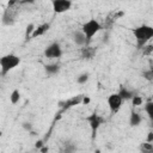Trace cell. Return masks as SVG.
I'll use <instances>...</instances> for the list:
<instances>
[{
	"instance_id": "obj_14",
	"label": "cell",
	"mask_w": 153,
	"mask_h": 153,
	"mask_svg": "<svg viewBox=\"0 0 153 153\" xmlns=\"http://www.w3.org/2000/svg\"><path fill=\"white\" fill-rule=\"evenodd\" d=\"M94 54H96V49H93V48H91V47H85V48H82V50H81V57H82V59L90 60V59H92V57L94 56Z\"/></svg>"
},
{
	"instance_id": "obj_7",
	"label": "cell",
	"mask_w": 153,
	"mask_h": 153,
	"mask_svg": "<svg viewBox=\"0 0 153 153\" xmlns=\"http://www.w3.org/2000/svg\"><path fill=\"white\" fill-rule=\"evenodd\" d=\"M72 1L71 0H53L51 6L55 13H65L71 10L72 7Z\"/></svg>"
},
{
	"instance_id": "obj_9",
	"label": "cell",
	"mask_w": 153,
	"mask_h": 153,
	"mask_svg": "<svg viewBox=\"0 0 153 153\" xmlns=\"http://www.w3.org/2000/svg\"><path fill=\"white\" fill-rule=\"evenodd\" d=\"M49 27H50V24H49V23H44V24H41V25L36 26V29H35V31H33L31 38H37V37H39V36H43V35L49 30Z\"/></svg>"
},
{
	"instance_id": "obj_22",
	"label": "cell",
	"mask_w": 153,
	"mask_h": 153,
	"mask_svg": "<svg viewBox=\"0 0 153 153\" xmlns=\"http://www.w3.org/2000/svg\"><path fill=\"white\" fill-rule=\"evenodd\" d=\"M22 128H23L24 130L29 131V133L33 131V127H32V123H31V122H23V124H22Z\"/></svg>"
},
{
	"instance_id": "obj_5",
	"label": "cell",
	"mask_w": 153,
	"mask_h": 153,
	"mask_svg": "<svg viewBox=\"0 0 153 153\" xmlns=\"http://www.w3.org/2000/svg\"><path fill=\"white\" fill-rule=\"evenodd\" d=\"M106 103H108L110 114L114 115V114H116L121 109L122 103H123V99L121 98V96L118 94V92L117 93H111V94H109V97L106 99Z\"/></svg>"
},
{
	"instance_id": "obj_3",
	"label": "cell",
	"mask_w": 153,
	"mask_h": 153,
	"mask_svg": "<svg viewBox=\"0 0 153 153\" xmlns=\"http://www.w3.org/2000/svg\"><path fill=\"white\" fill-rule=\"evenodd\" d=\"M102 29H103L102 24H100L97 19H94V18H92V19L85 22V23L82 24V26H81V31L85 33L86 39H87V43L91 42L92 38H93Z\"/></svg>"
},
{
	"instance_id": "obj_19",
	"label": "cell",
	"mask_w": 153,
	"mask_h": 153,
	"mask_svg": "<svg viewBox=\"0 0 153 153\" xmlns=\"http://www.w3.org/2000/svg\"><path fill=\"white\" fill-rule=\"evenodd\" d=\"M88 79H90V74L88 73H81V74H79L76 76V82L80 84V85H84V84H86L88 81Z\"/></svg>"
},
{
	"instance_id": "obj_8",
	"label": "cell",
	"mask_w": 153,
	"mask_h": 153,
	"mask_svg": "<svg viewBox=\"0 0 153 153\" xmlns=\"http://www.w3.org/2000/svg\"><path fill=\"white\" fill-rule=\"evenodd\" d=\"M72 39L73 42L79 45V47H84L87 44V39H86V36L85 33L81 31V30H75L73 33H72Z\"/></svg>"
},
{
	"instance_id": "obj_27",
	"label": "cell",
	"mask_w": 153,
	"mask_h": 153,
	"mask_svg": "<svg viewBox=\"0 0 153 153\" xmlns=\"http://www.w3.org/2000/svg\"><path fill=\"white\" fill-rule=\"evenodd\" d=\"M39 151H41V153H45V152L48 151V147H45V146H44V147H42Z\"/></svg>"
},
{
	"instance_id": "obj_15",
	"label": "cell",
	"mask_w": 153,
	"mask_h": 153,
	"mask_svg": "<svg viewBox=\"0 0 153 153\" xmlns=\"http://www.w3.org/2000/svg\"><path fill=\"white\" fill-rule=\"evenodd\" d=\"M19 100H20V92H19V90H13L12 92H11V94H10V102H11V104H13V105H16V104H18L19 103Z\"/></svg>"
},
{
	"instance_id": "obj_12",
	"label": "cell",
	"mask_w": 153,
	"mask_h": 153,
	"mask_svg": "<svg viewBox=\"0 0 153 153\" xmlns=\"http://www.w3.org/2000/svg\"><path fill=\"white\" fill-rule=\"evenodd\" d=\"M60 65L57 63H49V65H45L44 66V71L48 75H55L60 72Z\"/></svg>"
},
{
	"instance_id": "obj_2",
	"label": "cell",
	"mask_w": 153,
	"mask_h": 153,
	"mask_svg": "<svg viewBox=\"0 0 153 153\" xmlns=\"http://www.w3.org/2000/svg\"><path fill=\"white\" fill-rule=\"evenodd\" d=\"M20 65V57L16 54H7L0 57V73L2 76H5L10 71L14 69Z\"/></svg>"
},
{
	"instance_id": "obj_13",
	"label": "cell",
	"mask_w": 153,
	"mask_h": 153,
	"mask_svg": "<svg viewBox=\"0 0 153 153\" xmlns=\"http://www.w3.org/2000/svg\"><path fill=\"white\" fill-rule=\"evenodd\" d=\"M76 149H78V147H76V145H75L74 142H72V141H66V142L63 143V146H62L61 152H62V153H75Z\"/></svg>"
},
{
	"instance_id": "obj_4",
	"label": "cell",
	"mask_w": 153,
	"mask_h": 153,
	"mask_svg": "<svg viewBox=\"0 0 153 153\" xmlns=\"http://www.w3.org/2000/svg\"><path fill=\"white\" fill-rule=\"evenodd\" d=\"M86 121L88 122V126L91 128V131H92V137H94L97 130L100 128V126L105 122V118L100 115H98L97 112H92L91 115H88L86 117Z\"/></svg>"
},
{
	"instance_id": "obj_16",
	"label": "cell",
	"mask_w": 153,
	"mask_h": 153,
	"mask_svg": "<svg viewBox=\"0 0 153 153\" xmlns=\"http://www.w3.org/2000/svg\"><path fill=\"white\" fill-rule=\"evenodd\" d=\"M140 153H153V143L142 142L140 145Z\"/></svg>"
},
{
	"instance_id": "obj_18",
	"label": "cell",
	"mask_w": 153,
	"mask_h": 153,
	"mask_svg": "<svg viewBox=\"0 0 153 153\" xmlns=\"http://www.w3.org/2000/svg\"><path fill=\"white\" fill-rule=\"evenodd\" d=\"M142 78L147 81H153V67H151L149 69H145L142 73H141Z\"/></svg>"
},
{
	"instance_id": "obj_20",
	"label": "cell",
	"mask_w": 153,
	"mask_h": 153,
	"mask_svg": "<svg viewBox=\"0 0 153 153\" xmlns=\"http://www.w3.org/2000/svg\"><path fill=\"white\" fill-rule=\"evenodd\" d=\"M35 29H36V26H35L33 24H29V25L26 26V30H25V37H26V38H27V37H31L32 33H33V31H35Z\"/></svg>"
},
{
	"instance_id": "obj_26",
	"label": "cell",
	"mask_w": 153,
	"mask_h": 153,
	"mask_svg": "<svg viewBox=\"0 0 153 153\" xmlns=\"http://www.w3.org/2000/svg\"><path fill=\"white\" fill-rule=\"evenodd\" d=\"M91 102V99L88 98V97H86V96H82V100H81V103L82 104H88Z\"/></svg>"
},
{
	"instance_id": "obj_23",
	"label": "cell",
	"mask_w": 153,
	"mask_h": 153,
	"mask_svg": "<svg viewBox=\"0 0 153 153\" xmlns=\"http://www.w3.org/2000/svg\"><path fill=\"white\" fill-rule=\"evenodd\" d=\"M153 53V45H145L143 48H142V54L143 55H151Z\"/></svg>"
},
{
	"instance_id": "obj_10",
	"label": "cell",
	"mask_w": 153,
	"mask_h": 153,
	"mask_svg": "<svg viewBox=\"0 0 153 153\" xmlns=\"http://www.w3.org/2000/svg\"><path fill=\"white\" fill-rule=\"evenodd\" d=\"M118 94L121 96V98H122L123 100H131L133 97L135 96L134 92H133L131 90H129L128 87H126V86H122V87L120 88Z\"/></svg>"
},
{
	"instance_id": "obj_1",
	"label": "cell",
	"mask_w": 153,
	"mask_h": 153,
	"mask_svg": "<svg viewBox=\"0 0 153 153\" xmlns=\"http://www.w3.org/2000/svg\"><path fill=\"white\" fill-rule=\"evenodd\" d=\"M133 36L136 42V48L142 49L153 38V26L142 24L133 29Z\"/></svg>"
},
{
	"instance_id": "obj_17",
	"label": "cell",
	"mask_w": 153,
	"mask_h": 153,
	"mask_svg": "<svg viewBox=\"0 0 153 153\" xmlns=\"http://www.w3.org/2000/svg\"><path fill=\"white\" fill-rule=\"evenodd\" d=\"M143 109H145V112L147 114L148 118L149 120H153V102H147L145 104Z\"/></svg>"
},
{
	"instance_id": "obj_25",
	"label": "cell",
	"mask_w": 153,
	"mask_h": 153,
	"mask_svg": "<svg viewBox=\"0 0 153 153\" xmlns=\"http://www.w3.org/2000/svg\"><path fill=\"white\" fill-rule=\"evenodd\" d=\"M35 147H36V148H38V149H41L42 147H44V143H43V141H42V140H38V141H36V145H35Z\"/></svg>"
},
{
	"instance_id": "obj_24",
	"label": "cell",
	"mask_w": 153,
	"mask_h": 153,
	"mask_svg": "<svg viewBox=\"0 0 153 153\" xmlns=\"http://www.w3.org/2000/svg\"><path fill=\"white\" fill-rule=\"evenodd\" d=\"M146 142H149V143H152V142H153V131H149V133L147 134Z\"/></svg>"
},
{
	"instance_id": "obj_11",
	"label": "cell",
	"mask_w": 153,
	"mask_h": 153,
	"mask_svg": "<svg viewBox=\"0 0 153 153\" xmlns=\"http://www.w3.org/2000/svg\"><path fill=\"white\" fill-rule=\"evenodd\" d=\"M142 121V117L140 116V114L135 112V111H131L130 112V116H129V126L130 127H137L140 126Z\"/></svg>"
},
{
	"instance_id": "obj_6",
	"label": "cell",
	"mask_w": 153,
	"mask_h": 153,
	"mask_svg": "<svg viewBox=\"0 0 153 153\" xmlns=\"http://www.w3.org/2000/svg\"><path fill=\"white\" fill-rule=\"evenodd\" d=\"M43 54L47 59H60L62 56V48L57 42H54L44 49Z\"/></svg>"
},
{
	"instance_id": "obj_28",
	"label": "cell",
	"mask_w": 153,
	"mask_h": 153,
	"mask_svg": "<svg viewBox=\"0 0 153 153\" xmlns=\"http://www.w3.org/2000/svg\"><path fill=\"white\" fill-rule=\"evenodd\" d=\"M149 127L153 128V120H149Z\"/></svg>"
},
{
	"instance_id": "obj_21",
	"label": "cell",
	"mask_w": 153,
	"mask_h": 153,
	"mask_svg": "<svg viewBox=\"0 0 153 153\" xmlns=\"http://www.w3.org/2000/svg\"><path fill=\"white\" fill-rule=\"evenodd\" d=\"M131 103H133V106H139L142 104V97L141 96H134L133 99H131Z\"/></svg>"
}]
</instances>
